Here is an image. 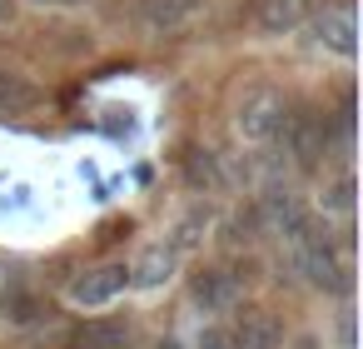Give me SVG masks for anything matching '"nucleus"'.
Instances as JSON below:
<instances>
[{"mask_svg": "<svg viewBox=\"0 0 363 349\" xmlns=\"http://www.w3.org/2000/svg\"><path fill=\"white\" fill-rule=\"evenodd\" d=\"M284 120H289V95L269 80H254L234 95L229 105V125H234V140L254 155L264 150H279V135H284Z\"/></svg>", "mask_w": 363, "mask_h": 349, "instance_id": "2", "label": "nucleus"}, {"mask_svg": "<svg viewBox=\"0 0 363 349\" xmlns=\"http://www.w3.org/2000/svg\"><path fill=\"white\" fill-rule=\"evenodd\" d=\"M6 289H11V269L0 264V299H6Z\"/></svg>", "mask_w": 363, "mask_h": 349, "instance_id": "21", "label": "nucleus"}, {"mask_svg": "<svg viewBox=\"0 0 363 349\" xmlns=\"http://www.w3.org/2000/svg\"><path fill=\"white\" fill-rule=\"evenodd\" d=\"M209 11V0H130V21L145 41H174L194 31Z\"/></svg>", "mask_w": 363, "mask_h": 349, "instance_id": "4", "label": "nucleus"}, {"mask_svg": "<svg viewBox=\"0 0 363 349\" xmlns=\"http://www.w3.org/2000/svg\"><path fill=\"white\" fill-rule=\"evenodd\" d=\"M30 6H40V11H85L95 0H30Z\"/></svg>", "mask_w": 363, "mask_h": 349, "instance_id": "18", "label": "nucleus"}, {"mask_svg": "<svg viewBox=\"0 0 363 349\" xmlns=\"http://www.w3.org/2000/svg\"><path fill=\"white\" fill-rule=\"evenodd\" d=\"M199 349H234V339L224 324H209V329H199Z\"/></svg>", "mask_w": 363, "mask_h": 349, "instance_id": "17", "label": "nucleus"}, {"mask_svg": "<svg viewBox=\"0 0 363 349\" xmlns=\"http://www.w3.org/2000/svg\"><path fill=\"white\" fill-rule=\"evenodd\" d=\"M125 289H130V264H125V259H105V264H90L85 274H75L70 289H65V299H70L75 309H105V304H115Z\"/></svg>", "mask_w": 363, "mask_h": 349, "instance_id": "5", "label": "nucleus"}, {"mask_svg": "<svg viewBox=\"0 0 363 349\" xmlns=\"http://www.w3.org/2000/svg\"><path fill=\"white\" fill-rule=\"evenodd\" d=\"M254 210V220H259V235H269V240H279V235H289L294 225H303L308 220V205H303V195L294 190V185H264L259 190V200L249 205Z\"/></svg>", "mask_w": 363, "mask_h": 349, "instance_id": "6", "label": "nucleus"}, {"mask_svg": "<svg viewBox=\"0 0 363 349\" xmlns=\"http://www.w3.org/2000/svg\"><path fill=\"white\" fill-rule=\"evenodd\" d=\"M353 205H358V175H353V165H343V170L323 185V215L353 220Z\"/></svg>", "mask_w": 363, "mask_h": 349, "instance_id": "14", "label": "nucleus"}, {"mask_svg": "<svg viewBox=\"0 0 363 349\" xmlns=\"http://www.w3.org/2000/svg\"><path fill=\"white\" fill-rule=\"evenodd\" d=\"M279 249H284L289 269H294L308 289H318V294H348V289H353V264H348L343 245L328 235L323 220L308 215L303 225H294L289 235H279Z\"/></svg>", "mask_w": 363, "mask_h": 349, "instance_id": "1", "label": "nucleus"}, {"mask_svg": "<svg viewBox=\"0 0 363 349\" xmlns=\"http://www.w3.org/2000/svg\"><path fill=\"white\" fill-rule=\"evenodd\" d=\"M219 240H224L229 249H239V245L249 249V245L259 240V220H254V210H239V215H229V220H224V235H219Z\"/></svg>", "mask_w": 363, "mask_h": 349, "instance_id": "16", "label": "nucleus"}, {"mask_svg": "<svg viewBox=\"0 0 363 349\" xmlns=\"http://www.w3.org/2000/svg\"><path fill=\"white\" fill-rule=\"evenodd\" d=\"M189 299H194L204 314H229V309H239V299H244V279H239V269H229V264H204V269L189 274Z\"/></svg>", "mask_w": 363, "mask_h": 349, "instance_id": "7", "label": "nucleus"}, {"mask_svg": "<svg viewBox=\"0 0 363 349\" xmlns=\"http://www.w3.org/2000/svg\"><path fill=\"white\" fill-rule=\"evenodd\" d=\"M209 225H214L209 205H194V210H189V215H184L179 225H174V240H164V245H169L174 254H189V249H194V245L204 240V230H209Z\"/></svg>", "mask_w": 363, "mask_h": 349, "instance_id": "15", "label": "nucleus"}, {"mask_svg": "<svg viewBox=\"0 0 363 349\" xmlns=\"http://www.w3.org/2000/svg\"><path fill=\"white\" fill-rule=\"evenodd\" d=\"M164 349H174V344H164Z\"/></svg>", "mask_w": 363, "mask_h": 349, "instance_id": "22", "label": "nucleus"}, {"mask_svg": "<svg viewBox=\"0 0 363 349\" xmlns=\"http://www.w3.org/2000/svg\"><path fill=\"white\" fill-rule=\"evenodd\" d=\"M16 16H21V0H0V31L16 26Z\"/></svg>", "mask_w": 363, "mask_h": 349, "instance_id": "20", "label": "nucleus"}, {"mask_svg": "<svg viewBox=\"0 0 363 349\" xmlns=\"http://www.w3.org/2000/svg\"><path fill=\"white\" fill-rule=\"evenodd\" d=\"M174 264H179V254H174L169 245H145L140 259L130 264V284H135V289H160V284H169Z\"/></svg>", "mask_w": 363, "mask_h": 349, "instance_id": "10", "label": "nucleus"}, {"mask_svg": "<svg viewBox=\"0 0 363 349\" xmlns=\"http://www.w3.org/2000/svg\"><path fill=\"white\" fill-rule=\"evenodd\" d=\"M338 344H343V349H353V309H343V314H338Z\"/></svg>", "mask_w": 363, "mask_h": 349, "instance_id": "19", "label": "nucleus"}, {"mask_svg": "<svg viewBox=\"0 0 363 349\" xmlns=\"http://www.w3.org/2000/svg\"><path fill=\"white\" fill-rule=\"evenodd\" d=\"M184 180H189L194 195H219V190L229 185L224 155H214V150H189V155H184Z\"/></svg>", "mask_w": 363, "mask_h": 349, "instance_id": "11", "label": "nucleus"}, {"mask_svg": "<svg viewBox=\"0 0 363 349\" xmlns=\"http://www.w3.org/2000/svg\"><path fill=\"white\" fill-rule=\"evenodd\" d=\"M254 26L264 36H289L303 26V0H259L254 6Z\"/></svg>", "mask_w": 363, "mask_h": 349, "instance_id": "13", "label": "nucleus"}, {"mask_svg": "<svg viewBox=\"0 0 363 349\" xmlns=\"http://www.w3.org/2000/svg\"><path fill=\"white\" fill-rule=\"evenodd\" d=\"M40 85L30 80V75H21V70H11V65H0V120H16V115H30V110H40Z\"/></svg>", "mask_w": 363, "mask_h": 349, "instance_id": "9", "label": "nucleus"}, {"mask_svg": "<svg viewBox=\"0 0 363 349\" xmlns=\"http://www.w3.org/2000/svg\"><path fill=\"white\" fill-rule=\"evenodd\" d=\"M130 344H135L130 319H90V324L75 334L70 349H130Z\"/></svg>", "mask_w": 363, "mask_h": 349, "instance_id": "12", "label": "nucleus"}, {"mask_svg": "<svg viewBox=\"0 0 363 349\" xmlns=\"http://www.w3.org/2000/svg\"><path fill=\"white\" fill-rule=\"evenodd\" d=\"M229 339H234V349H284V324L269 309H244L229 324Z\"/></svg>", "mask_w": 363, "mask_h": 349, "instance_id": "8", "label": "nucleus"}, {"mask_svg": "<svg viewBox=\"0 0 363 349\" xmlns=\"http://www.w3.org/2000/svg\"><path fill=\"white\" fill-rule=\"evenodd\" d=\"M303 31L318 50L338 60H358V11L353 0H323V6L303 11Z\"/></svg>", "mask_w": 363, "mask_h": 349, "instance_id": "3", "label": "nucleus"}]
</instances>
